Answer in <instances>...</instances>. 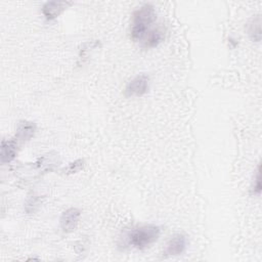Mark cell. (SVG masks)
<instances>
[{"label": "cell", "mask_w": 262, "mask_h": 262, "mask_svg": "<svg viewBox=\"0 0 262 262\" xmlns=\"http://www.w3.org/2000/svg\"><path fill=\"white\" fill-rule=\"evenodd\" d=\"M80 216L81 212L77 208H70L66 210L59 218V225L62 231L72 232L73 230H75L79 223Z\"/></svg>", "instance_id": "cell-4"}, {"label": "cell", "mask_w": 262, "mask_h": 262, "mask_svg": "<svg viewBox=\"0 0 262 262\" xmlns=\"http://www.w3.org/2000/svg\"><path fill=\"white\" fill-rule=\"evenodd\" d=\"M17 155V141L15 139L2 140L0 161L2 164L10 163Z\"/></svg>", "instance_id": "cell-7"}, {"label": "cell", "mask_w": 262, "mask_h": 262, "mask_svg": "<svg viewBox=\"0 0 262 262\" xmlns=\"http://www.w3.org/2000/svg\"><path fill=\"white\" fill-rule=\"evenodd\" d=\"M255 183L252 187V192L254 194H259L261 192V172H260V165H258L257 170H256V175H255Z\"/></svg>", "instance_id": "cell-12"}, {"label": "cell", "mask_w": 262, "mask_h": 262, "mask_svg": "<svg viewBox=\"0 0 262 262\" xmlns=\"http://www.w3.org/2000/svg\"><path fill=\"white\" fill-rule=\"evenodd\" d=\"M148 77L146 75H139L132 79L125 88V95L131 96H141L148 89Z\"/></svg>", "instance_id": "cell-3"}, {"label": "cell", "mask_w": 262, "mask_h": 262, "mask_svg": "<svg viewBox=\"0 0 262 262\" xmlns=\"http://www.w3.org/2000/svg\"><path fill=\"white\" fill-rule=\"evenodd\" d=\"M186 248V237L183 234H176L166 244L164 254L166 256H177L184 252Z\"/></svg>", "instance_id": "cell-5"}, {"label": "cell", "mask_w": 262, "mask_h": 262, "mask_svg": "<svg viewBox=\"0 0 262 262\" xmlns=\"http://www.w3.org/2000/svg\"><path fill=\"white\" fill-rule=\"evenodd\" d=\"M155 19L156 12L151 4H144L136 9L132 14L130 28L132 40L138 41L142 39L146 34V30L155 21Z\"/></svg>", "instance_id": "cell-1"}, {"label": "cell", "mask_w": 262, "mask_h": 262, "mask_svg": "<svg viewBox=\"0 0 262 262\" xmlns=\"http://www.w3.org/2000/svg\"><path fill=\"white\" fill-rule=\"evenodd\" d=\"M248 33L250 38L253 41L259 42L261 39V17L257 15L256 17L252 18L248 27Z\"/></svg>", "instance_id": "cell-10"}, {"label": "cell", "mask_w": 262, "mask_h": 262, "mask_svg": "<svg viewBox=\"0 0 262 262\" xmlns=\"http://www.w3.org/2000/svg\"><path fill=\"white\" fill-rule=\"evenodd\" d=\"M36 131V125L33 122L23 121L19 123L15 133V140L18 142H26L30 140Z\"/></svg>", "instance_id": "cell-8"}, {"label": "cell", "mask_w": 262, "mask_h": 262, "mask_svg": "<svg viewBox=\"0 0 262 262\" xmlns=\"http://www.w3.org/2000/svg\"><path fill=\"white\" fill-rule=\"evenodd\" d=\"M84 166V160H77L75 162L70 163L63 170L62 172L66 174H73V173H77L79 172Z\"/></svg>", "instance_id": "cell-11"}, {"label": "cell", "mask_w": 262, "mask_h": 262, "mask_svg": "<svg viewBox=\"0 0 262 262\" xmlns=\"http://www.w3.org/2000/svg\"><path fill=\"white\" fill-rule=\"evenodd\" d=\"M164 32L161 29H154L145 34V39L142 43V47L144 48H152L156 47L164 38Z\"/></svg>", "instance_id": "cell-9"}, {"label": "cell", "mask_w": 262, "mask_h": 262, "mask_svg": "<svg viewBox=\"0 0 262 262\" xmlns=\"http://www.w3.org/2000/svg\"><path fill=\"white\" fill-rule=\"evenodd\" d=\"M71 4V2L66 1H48L42 7L43 15L46 19L52 20L56 18Z\"/></svg>", "instance_id": "cell-6"}, {"label": "cell", "mask_w": 262, "mask_h": 262, "mask_svg": "<svg viewBox=\"0 0 262 262\" xmlns=\"http://www.w3.org/2000/svg\"><path fill=\"white\" fill-rule=\"evenodd\" d=\"M161 229L157 225L148 224L134 228L130 231L128 238L129 243L136 249L143 250L154 244L160 236Z\"/></svg>", "instance_id": "cell-2"}]
</instances>
